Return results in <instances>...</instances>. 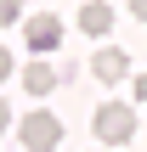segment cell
Here are the masks:
<instances>
[{"label": "cell", "instance_id": "obj_11", "mask_svg": "<svg viewBox=\"0 0 147 152\" xmlns=\"http://www.w3.org/2000/svg\"><path fill=\"white\" fill-rule=\"evenodd\" d=\"M6 124H11V107H6V102H0V135H6Z\"/></svg>", "mask_w": 147, "mask_h": 152}, {"label": "cell", "instance_id": "obj_10", "mask_svg": "<svg viewBox=\"0 0 147 152\" xmlns=\"http://www.w3.org/2000/svg\"><path fill=\"white\" fill-rule=\"evenodd\" d=\"M136 102H147V73H136Z\"/></svg>", "mask_w": 147, "mask_h": 152}, {"label": "cell", "instance_id": "obj_1", "mask_svg": "<svg viewBox=\"0 0 147 152\" xmlns=\"http://www.w3.org/2000/svg\"><path fill=\"white\" fill-rule=\"evenodd\" d=\"M130 135H136V113H130L125 102H102V107H96V141L125 147Z\"/></svg>", "mask_w": 147, "mask_h": 152}, {"label": "cell", "instance_id": "obj_2", "mask_svg": "<svg viewBox=\"0 0 147 152\" xmlns=\"http://www.w3.org/2000/svg\"><path fill=\"white\" fill-rule=\"evenodd\" d=\"M17 141L28 152H45V147H62V118L57 113H28L23 124H17Z\"/></svg>", "mask_w": 147, "mask_h": 152}, {"label": "cell", "instance_id": "obj_9", "mask_svg": "<svg viewBox=\"0 0 147 152\" xmlns=\"http://www.w3.org/2000/svg\"><path fill=\"white\" fill-rule=\"evenodd\" d=\"M130 17H142V23H147V0H130Z\"/></svg>", "mask_w": 147, "mask_h": 152}, {"label": "cell", "instance_id": "obj_6", "mask_svg": "<svg viewBox=\"0 0 147 152\" xmlns=\"http://www.w3.org/2000/svg\"><path fill=\"white\" fill-rule=\"evenodd\" d=\"M79 28H85V34H96V39H102V34H108V28H113V6H108V0H91V6H85V11H79Z\"/></svg>", "mask_w": 147, "mask_h": 152}, {"label": "cell", "instance_id": "obj_8", "mask_svg": "<svg viewBox=\"0 0 147 152\" xmlns=\"http://www.w3.org/2000/svg\"><path fill=\"white\" fill-rule=\"evenodd\" d=\"M0 79H11V51L0 45Z\"/></svg>", "mask_w": 147, "mask_h": 152}, {"label": "cell", "instance_id": "obj_3", "mask_svg": "<svg viewBox=\"0 0 147 152\" xmlns=\"http://www.w3.org/2000/svg\"><path fill=\"white\" fill-rule=\"evenodd\" d=\"M23 34H28V45H34V51H57V45H62V23H57L51 11L28 17V28H23Z\"/></svg>", "mask_w": 147, "mask_h": 152}, {"label": "cell", "instance_id": "obj_7", "mask_svg": "<svg viewBox=\"0 0 147 152\" xmlns=\"http://www.w3.org/2000/svg\"><path fill=\"white\" fill-rule=\"evenodd\" d=\"M17 17H23V0H0V28H11Z\"/></svg>", "mask_w": 147, "mask_h": 152}, {"label": "cell", "instance_id": "obj_4", "mask_svg": "<svg viewBox=\"0 0 147 152\" xmlns=\"http://www.w3.org/2000/svg\"><path fill=\"white\" fill-rule=\"evenodd\" d=\"M91 73H96L102 85H119V79L130 73V56H125V51H113V45H102V51L91 56Z\"/></svg>", "mask_w": 147, "mask_h": 152}, {"label": "cell", "instance_id": "obj_5", "mask_svg": "<svg viewBox=\"0 0 147 152\" xmlns=\"http://www.w3.org/2000/svg\"><path fill=\"white\" fill-rule=\"evenodd\" d=\"M23 85H28V96H51V90L62 85V73H57L51 62H28V68H23Z\"/></svg>", "mask_w": 147, "mask_h": 152}]
</instances>
